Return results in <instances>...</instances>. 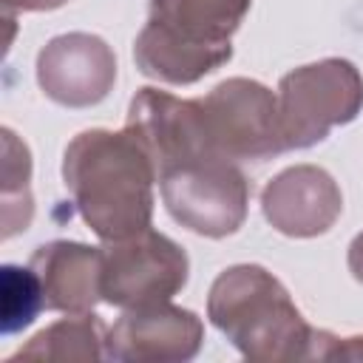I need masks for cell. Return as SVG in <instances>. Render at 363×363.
<instances>
[{
    "label": "cell",
    "mask_w": 363,
    "mask_h": 363,
    "mask_svg": "<svg viewBox=\"0 0 363 363\" xmlns=\"http://www.w3.org/2000/svg\"><path fill=\"white\" fill-rule=\"evenodd\" d=\"M65 187L102 241H122L150 227L156 164L142 142L125 128L82 130L65 147Z\"/></svg>",
    "instance_id": "cell-1"
},
{
    "label": "cell",
    "mask_w": 363,
    "mask_h": 363,
    "mask_svg": "<svg viewBox=\"0 0 363 363\" xmlns=\"http://www.w3.org/2000/svg\"><path fill=\"white\" fill-rule=\"evenodd\" d=\"M250 0H150V17L136 37L133 60L145 77L190 85L233 57Z\"/></svg>",
    "instance_id": "cell-2"
},
{
    "label": "cell",
    "mask_w": 363,
    "mask_h": 363,
    "mask_svg": "<svg viewBox=\"0 0 363 363\" xmlns=\"http://www.w3.org/2000/svg\"><path fill=\"white\" fill-rule=\"evenodd\" d=\"M207 312L244 357H309L315 329L303 320L281 281L264 267L238 264L224 269L210 289Z\"/></svg>",
    "instance_id": "cell-3"
},
{
    "label": "cell",
    "mask_w": 363,
    "mask_h": 363,
    "mask_svg": "<svg viewBox=\"0 0 363 363\" xmlns=\"http://www.w3.org/2000/svg\"><path fill=\"white\" fill-rule=\"evenodd\" d=\"M363 108V77L349 60H320L289 71L278 85V119L286 150L312 147Z\"/></svg>",
    "instance_id": "cell-4"
},
{
    "label": "cell",
    "mask_w": 363,
    "mask_h": 363,
    "mask_svg": "<svg viewBox=\"0 0 363 363\" xmlns=\"http://www.w3.org/2000/svg\"><path fill=\"white\" fill-rule=\"evenodd\" d=\"M204 130L221 159L264 162L284 147L278 96L255 79H224L199 99Z\"/></svg>",
    "instance_id": "cell-5"
},
{
    "label": "cell",
    "mask_w": 363,
    "mask_h": 363,
    "mask_svg": "<svg viewBox=\"0 0 363 363\" xmlns=\"http://www.w3.org/2000/svg\"><path fill=\"white\" fill-rule=\"evenodd\" d=\"M184 250L156 230L108 241L102 261V301L119 309H139L170 301L187 284Z\"/></svg>",
    "instance_id": "cell-6"
},
{
    "label": "cell",
    "mask_w": 363,
    "mask_h": 363,
    "mask_svg": "<svg viewBox=\"0 0 363 363\" xmlns=\"http://www.w3.org/2000/svg\"><path fill=\"white\" fill-rule=\"evenodd\" d=\"M159 182L167 213L199 235H230L247 216L250 187L235 162L201 159L159 176Z\"/></svg>",
    "instance_id": "cell-7"
},
{
    "label": "cell",
    "mask_w": 363,
    "mask_h": 363,
    "mask_svg": "<svg viewBox=\"0 0 363 363\" xmlns=\"http://www.w3.org/2000/svg\"><path fill=\"white\" fill-rule=\"evenodd\" d=\"M37 79L45 96L68 108H88L105 99L116 79V60L94 34L54 37L37 60Z\"/></svg>",
    "instance_id": "cell-8"
},
{
    "label": "cell",
    "mask_w": 363,
    "mask_h": 363,
    "mask_svg": "<svg viewBox=\"0 0 363 363\" xmlns=\"http://www.w3.org/2000/svg\"><path fill=\"white\" fill-rule=\"evenodd\" d=\"M204 337L196 312L170 301L125 309L105 335V357L113 360H190Z\"/></svg>",
    "instance_id": "cell-9"
},
{
    "label": "cell",
    "mask_w": 363,
    "mask_h": 363,
    "mask_svg": "<svg viewBox=\"0 0 363 363\" xmlns=\"http://www.w3.org/2000/svg\"><path fill=\"white\" fill-rule=\"evenodd\" d=\"M261 207L278 233L309 238L335 224L343 210V196L326 170L301 164L278 173L264 187Z\"/></svg>",
    "instance_id": "cell-10"
},
{
    "label": "cell",
    "mask_w": 363,
    "mask_h": 363,
    "mask_svg": "<svg viewBox=\"0 0 363 363\" xmlns=\"http://www.w3.org/2000/svg\"><path fill=\"white\" fill-rule=\"evenodd\" d=\"M105 250L77 241H51L37 247L28 267L37 272L45 309L85 315L102 298Z\"/></svg>",
    "instance_id": "cell-11"
},
{
    "label": "cell",
    "mask_w": 363,
    "mask_h": 363,
    "mask_svg": "<svg viewBox=\"0 0 363 363\" xmlns=\"http://www.w3.org/2000/svg\"><path fill=\"white\" fill-rule=\"evenodd\" d=\"M105 335L108 326L99 320V315H71L65 320L51 323L43 329L26 349L17 352V357H51V360H94L105 357Z\"/></svg>",
    "instance_id": "cell-12"
},
{
    "label": "cell",
    "mask_w": 363,
    "mask_h": 363,
    "mask_svg": "<svg viewBox=\"0 0 363 363\" xmlns=\"http://www.w3.org/2000/svg\"><path fill=\"white\" fill-rule=\"evenodd\" d=\"M0 303H3V335L26 329L40 309H45L40 278L31 267L6 264L0 269Z\"/></svg>",
    "instance_id": "cell-13"
},
{
    "label": "cell",
    "mask_w": 363,
    "mask_h": 363,
    "mask_svg": "<svg viewBox=\"0 0 363 363\" xmlns=\"http://www.w3.org/2000/svg\"><path fill=\"white\" fill-rule=\"evenodd\" d=\"M349 269L363 284V233H357L354 241H352V247H349Z\"/></svg>",
    "instance_id": "cell-14"
},
{
    "label": "cell",
    "mask_w": 363,
    "mask_h": 363,
    "mask_svg": "<svg viewBox=\"0 0 363 363\" xmlns=\"http://www.w3.org/2000/svg\"><path fill=\"white\" fill-rule=\"evenodd\" d=\"M65 0H3L6 9H23V11H40V9H57Z\"/></svg>",
    "instance_id": "cell-15"
}]
</instances>
